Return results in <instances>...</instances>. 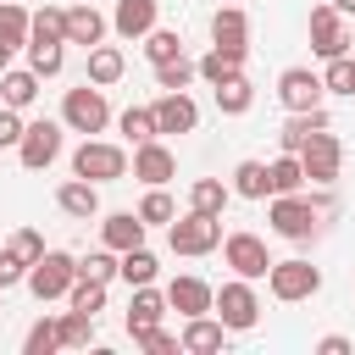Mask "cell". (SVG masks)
Here are the masks:
<instances>
[{
  "label": "cell",
  "mask_w": 355,
  "mask_h": 355,
  "mask_svg": "<svg viewBox=\"0 0 355 355\" xmlns=\"http://www.w3.org/2000/svg\"><path fill=\"white\" fill-rule=\"evenodd\" d=\"M11 250H17V255L33 266V261L44 255V233H39V227H17V233H11Z\"/></svg>",
  "instance_id": "46"
},
{
  "label": "cell",
  "mask_w": 355,
  "mask_h": 355,
  "mask_svg": "<svg viewBox=\"0 0 355 355\" xmlns=\"http://www.w3.org/2000/svg\"><path fill=\"white\" fill-rule=\"evenodd\" d=\"M211 316H216L227 333H250V327L261 322V294H255V283H250V277L222 283L216 300H211Z\"/></svg>",
  "instance_id": "3"
},
{
  "label": "cell",
  "mask_w": 355,
  "mask_h": 355,
  "mask_svg": "<svg viewBox=\"0 0 355 355\" xmlns=\"http://www.w3.org/2000/svg\"><path fill=\"white\" fill-rule=\"evenodd\" d=\"M322 72H311V67H288V72H277V100H283V111H311V105H322Z\"/></svg>",
  "instance_id": "12"
},
{
  "label": "cell",
  "mask_w": 355,
  "mask_h": 355,
  "mask_svg": "<svg viewBox=\"0 0 355 355\" xmlns=\"http://www.w3.org/2000/svg\"><path fill=\"white\" fill-rule=\"evenodd\" d=\"M211 94H216V111H222V116H244V111L255 105V83H250L244 72H227L222 83H211Z\"/></svg>",
  "instance_id": "25"
},
{
  "label": "cell",
  "mask_w": 355,
  "mask_h": 355,
  "mask_svg": "<svg viewBox=\"0 0 355 355\" xmlns=\"http://www.w3.org/2000/svg\"><path fill=\"white\" fill-rule=\"evenodd\" d=\"M155 272H161V261H155L144 244H133V250H122V255H116V277H122L128 288H139V283H155Z\"/></svg>",
  "instance_id": "28"
},
{
  "label": "cell",
  "mask_w": 355,
  "mask_h": 355,
  "mask_svg": "<svg viewBox=\"0 0 355 355\" xmlns=\"http://www.w3.org/2000/svg\"><path fill=\"white\" fill-rule=\"evenodd\" d=\"M349 61H355V55H349ZM349 100H355V94H349Z\"/></svg>",
  "instance_id": "51"
},
{
  "label": "cell",
  "mask_w": 355,
  "mask_h": 355,
  "mask_svg": "<svg viewBox=\"0 0 355 355\" xmlns=\"http://www.w3.org/2000/svg\"><path fill=\"white\" fill-rule=\"evenodd\" d=\"M166 244H172V255H211V250H222V216L183 211L166 222Z\"/></svg>",
  "instance_id": "2"
},
{
  "label": "cell",
  "mask_w": 355,
  "mask_h": 355,
  "mask_svg": "<svg viewBox=\"0 0 355 355\" xmlns=\"http://www.w3.org/2000/svg\"><path fill=\"white\" fill-rule=\"evenodd\" d=\"M161 316H166V294H161L155 283H139V288H133V300H128V338H139V333L161 327Z\"/></svg>",
  "instance_id": "17"
},
{
  "label": "cell",
  "mask_w": 355,
  "mask_h": 355,
  "mask_svg": "<svg viewBox=\"0 0 355 355\" xmlns=\"http://www.w3.org/2000/svg\"><path fill=\"white\" fill-rule=\"evenodd\" d=\"M105 28H111V22H105V17H100L89 0H83V6H67V44H83V50H94V44L105 39Z\"/></svg>",
  "instance_id": "24"
},
{
  "label": "cell",
  "mask_w": 355,
  "mask_h": 355,
  "mask_svg": "<svg viewBox=\"0 0 355 355\" xmlns=\"http://www.w3.org/2000/svg\"><path fill=\"white\" fill-rule=\"evenodd\" d=\"M55 333H61V349H83V344H89V333H94V316L67 305V311L55 316Z\"/></svg>",
  "instance_id": "32"
},
{
  "label": "cell",
  "mask_w": 355,
  "mask_h": 355,
  "mask_svg": "<svg viewBox=\"0 0 355 355\" xmlns=\"http://www.w3.org/2000/svg\"><path fill=\"white\" fill-rule=\"evenodd\" d=\"M78 277H94V283H105V288H111V277H116V250H105V244H100V250H89V255L78 261Z\"/></svg>",
  "instance_id": "42"
},
{
  "label": "cell",
  "mask_w": 355,
  "mask_h": 355,
  "mask_svg": "<svg viewBox=\"0 0 355 355\" xmlns=\"http://www.w3.org/2000/svg\"><path fill=\"white\" fill-rule=\"evenodd\" d=\"M322 128H333L322 105H311V111H288V122H283V133H277V150L300 155V150H305V139H311V133H322Z\"/></svg>",
  "instance_id": "21"
},
{
  "label": "cell",
  "mask_w": 355,
  "mask_h": 355,
  "mask_svg": "<svg viewBox=\"0 0 355 355\" xmlns=\"http://www.w3.org/2000/svg\"><path fill=\"white\" fill-rule=\"evenodd\" d=\"M133 344H139L144 355H178V349H183V344H178V333H166V327H150V333H139Z\"/></svg>",
  "instance_id": "44"
},
{
  "label": "cell",
  "mask_w": 355,
  "mask_h": 355,
  "mask_svg": "<svg viewBox=\"0 0 355 355\" xmlns=\"http://www.w3.org/2000/svg\"><path fill=\"white\" fill-rule=\"evenodd\" d=\"M0 44H11V50L28 44V11H22V0H0Z\"/></svg>",
  "instance_id": "35"
},
{
  "label": "cell",
  "mask_w": 355,
  "mask_h": 355,
  "mask_svg": "<svg viewBox=\"0 0 355 355\" xmlns=\"http://www.w3.org/2000/svg\"><path fill=\"white\" fill-rule=\"evenodd\" d=\"M211 44L250 61V17H244V6H222V11L211 17Z\"/></svg>",
  "instance_id": "16"
},
{
  "label": "cell",
  "mask_w": 355,
  "mask_h": 355,
  "mask_svg": "<svg viewBox=\"0 0 355 355\" xmlns=\"http://www.w3.org/2000/svg\"><path fill=\"white\" fill-rule=\"evenodd\" d=\"M300 166H305V183L311 189H333L338 183V166H344V144H338V133H311L305 139V150H300Z\"/></svg>",
  "instance_id": "8"
},
{
  "label": "cell",
  "mask_w": 355,
  "mask_h": 355,
  "mask_svg": "<svg viewBox=\"0 0 355 355\" xmlns=\"http://www.w3.org/2000/svg\"><path fill=\"white\" fill-rule=\"evenodd\" d=\"M266 222H272V233H277V239H294V244H305V239L316 233L322 211H316V205H311V194L300 189V194H272V205H266Z\"/></svg>",
  "instance_id": "5"
},
{
  "label": "cell",
  "mask_w": 355,
  "mask_h": 355,
  "mask_svg": "<svg viewBox=\"0 0 355 355\" xmlns=\"http://www.w3.org/2000/svg\"><path fill=\"white\" fill-rule=\"evenodd\" d=\"M105 122H111V105H105V89H100V83L83 78L78 89H67V100H61V128L94 139V133H105Z\"/></svg>",
  "instance_id": "1"
},
{
  "label": "cell",
  "mask_w": 355,
  "mask_h": 355,
  "mask_svg": "<svg viewBox=\"0 0 355 355\" xmlns=\"http://www.w3.org/2000/svg\"><path fill=\"white\" fill-rule=\"evenodd\" d=\"M333 11H344V17H355V0H327Z\"/></svg>",
  "instance_id": "49"
},
{
  "label": "cell",
  "mask_w": 355,
  "mask_h": 355,
  "mask_svg": "<svg viewBox=\"0 0 355 355\" xmlns=\"http://www.w3.org/2000/svg\"><path fill=\"white\" fill-rule=\"evenodd\" d=\"M222 261L233 266V277H266V266H272V255H266V239L261 233H222Z\"/></svg>",
  "instance_id": "9"
},
{
  "label": "cell",
  "mask_w": 355,
  "mask_h": 355,
  "mask_svg": "<svg viewBox=\"0 0 355 355\" xmlns=\"http://www.w3.org/2000/svg\"><path fill=\"white\" fill-rule=\"evenodd\" d=\"M55 205H61V216L89 222V216H100V183H89V178H67V183L55 189Z\"/></svg>",
  "instance_id": "19"
},
{
  "label": "cell",
  "mask_w": 355,
  "mask_h": 355,
  "mask_svg": "<svg viewBox=\"0 0 355 355\" xmlns=\"http://www.w3.org/2000/svg\"><path fill=\"white\" fill-rule=\"evenodd\" d=\"M200 72H194V61L189 55H172V61H161L155 67V89H189Z\"/></svg>",
  "instance_id": "40"
},
{
  "label": "cell",
  "mask_w": 355,
  "mask_h": 355,
  "mask_svg": "<svg viewBox=\"0 0 355 355\" xmlns=\"http://www.w3.org/2000/svg\"><path fill=\"white\" fill-rule=\"evenodd\" d=\"M39 72L33 67H6L0 72V105H11V111H28L33 100H39Z\"/></svg>",
  "instance_id": "23"
},
{
  "label": "cell",
  "mask_w": 355,
  "mask_h": 355,
  "mask_svg": "<svg viewBox=\"0 0 355 355\" xmlns=\"http://www.w3.org/2000/svg\"><path fill=\"white\" fill-rule=\"evenodd\" d=\"M61 349V333H55V316H39L28 333H22V355H55Z\"/></svg>",
  "instance_id": "38"
},
{
  "label": "cell",
  "mask_w": 355,
  "mask_h": 355,
  "mask_svg": "<svg viewBox=\"0 0 355 355\" xmlns=\"http://www.w3.org/2000/svg\"><path fill=\"white\" fill-rule=\"evenodd\" d=\"M17 283H28V261L6 244V250H0V294H6V288H17Z\"/></svg>",
  "instance_id": "45"
},
{
  "label": "cell",
  "mask_w": 355,
  "mask_h": 355,
  "mask_svg": "<svg viewBox=\"0 0 355 355\" xmlns=\"http://www.w3.org/2000/svg\"><path fill=\"white\" fill-rule=\"evenodd\" d=\"M161 294H166V311H178V316H200V311H211V300H216V288H211L205 277H194V272L172 277Z\"/></svg>",
  "instance_id": "15"
},
{
  "label": "cell",
  "mask_w": 355,
  "mask_h": 355,
  "mask_svg": "<svg viewBox=\"0 0 355 355\" xmlns=\"http://www.w3.org/2000/svg\"><path fill=\"white\" fill-rule=\"evenodd\" d=\"M227 189H233L239 200H272V183H266V161H239Z\"/></svg>",
  "instance_id": "30"
},
{
  "label": "cell",
  "mask_w": 355,
  "mask_h": 355,
  "mask_svg": "<svg viewBox=\"0 0 355 355\" xmlns=\"http://www.w3.org/2000/svg\"><path fill=\"white\" fill-rule=\"evenodd\" d=\"M172 216H178V205H172L166 183H155V189H150V194L139 200V222H144V227H166Z\"/></svg>",
  "instance_id": "34"
},
{
  "label": "cell",
  "mask_w": 355,
  "mask_h": 355,
  "mask_svg": "<svg viewBox=\"0 0 355 355\" xmlns=\"http://www.w3.org/2000/svg\"><path fill=\"white\" fill-rule=\"evenodd\" d=\"M122 72H128V55H122L116 44H105V39H100V44L89 50V83H100V89H111V83H116Z\"/></svg>",
  "instance_id": "26"
},
{
  "label": "cell",
  "mask_w": 355,
  "mask_h": 355,
  "mask_svg": "<svg viewBox=\"0 0 355 355\" xmlns=\"http://www.w3.org/2000/svg\"><path fill=\"white\" fill-rule=\"evenodd\" d=\"M11 55H17V50H11V44H0V72L11 67Z\"/></svg>",
  "instance_id": "50"
},
{
  "label": "cell",
  "mask_w": 355,
  "mask_h": 355,
  "mask_svg": "<svg viewBox=\"0 0 355 355\" xmlns=\"http://www.w3.org/2000/svg\"><path fill=\"white\" fill-rule=\"evenodd\" d=\"M116 128H122V139H128V144H144V139H161V133H155V111H150V105H128Z\"/></svg>",
  "instance_id": "36"
},
{
  "label": "cell",
  "mask_w": 355,
  "mask_h": 355,
  "mask_svg": "<svg viewBox=\"0 0 355 355\" xmlns=\"http://www.w3.org/2000/svg\"><path fill=\"white\" fill-rule=\"evenodd\" d=\"M349 44H355V33L344 28V11L311 6V50H316L322 61H333V55H349Z\"/></svg>",
  "instance_id": "10"
},
{
  "label": "cell",
  "mask_w": 355,
  "mask_h": 355,
  "mask_svg": "<svg viewBox=\"0 0 355 355\" xmlns=\"http://www.w3.org/2000/svg\"><path fill=\"white\" fill-rule=\"evenodd\" d=\"M266 183H272V194H300L305 189V166H300V155H277V161H266Z\"/></svg>",
  "instance_id": "31"
},
{
  "label": "cell",
  "mask_w": 355,
  "mask_h": 355,
  "mask_svg": "<svg viewBox=\"0 0 355 355\" xmlns=\"http://www.w3.org/2000/svg\"><path fill=\"white\" fill-rule=\"evenodd\" d=\"M61 155V122H28L22 128V139H17V161L28 166V172H44L50 161Z\"/></svg>",
  "instance_id": "11"
},
{
  "label": "cell",
  "mask_w": 355,
  "mask_h": 355,
  "mask_svg": "<svg viewBox=\"0 0 355 355\" xmlns=\"http://www.w3.org/2000/svg\"><path fill=\"white\" fill-rule=\"evenodd\" d=\"M155 17H161V0H116L111 28H116L122 39H144V33L155 28Z\"/></svg>",
  "instance_id": "20"
},
{
  "label": "cell",
  "mask_w": 355,
  "mask_h": 355,
  "mask_svg": "<svg viewBox=\"0 0 355 355\" xmlns=\"http://www.w3.org/2000/svg\"><path fill=\"white\" fill-rule=\"evenodd\" d=\"M22 50H28V67H33L39 78H55V72H61V61H67V55H61V44H22Z\"/></svg>",
  "instance_id": "43"
},
{
  "label": "cell",
  "mask_w": 355,
  "mask_h": 355,
  "mask_svg": "<svg viewBox=\"0 0 355 355\" xmlns=\"http://www.w3.org/2000/svg\"><path fill=\"white\" fill-rule=\"evenodd\" d=\"M133 178L139 183H172L178 178V155L161 144V139H144V144H133Z\"/></svg>",
  "instance_id": "14"
},
{
  "label": "cell",
  "mask_w": 355,
  "mask_h": 355,
  "mask_svg": "<svg viewBox=\"0 0 355 355\" xmlns=\"http://www.w3.org/2000/svg\"><path fill=\"white\" fill-rule=\"evenodd\" d=\"M150 111H155V133H194L200 128V105L189 100V89H161V100Z\"/></svg>",
  "instance_id": "13"
},
{
  "label": "cell",
  "mask_w": 355,
  "mask_h": 355,
  "mask_svg": "<svg viewBox=\"0 0 355 355\" xmlns=\"http://www.w3.org/2000/svg\"><path fill=\"white\" fill-rule=\"evenodd\" d=\"M178 344H183L189 355H216V349L227 344V327H222L211 311H200V316H183V333H178Z\"/></svg>",
  "instance_id": "18"
},
{
  "label": "cell",
  "mask_w": 355,
  "mask_h": 355,
  "mask_svg": "<svg viewBox=\"0 0 355 355\" xmlns=\"http://www.w3.org/2000/svg\"><path fill=\"white\" fill-rule=\"evenodd\" d=\"M67 305H72V311H89V316H100V311H105V283H94V277H72V288H67Z\"/></svg>",
  "instance_id": "37"
},
{
  "label": "cell",
  "mask_w": 355,
  "mask_h": 355,
  "mask_svg": "<svg viewBox=\"0 0 355 355\" xmlns=\"http://www.w3.org/2000/svg\"><path fill=\"white\" fill-rule=\"evenodd\" d=\"M144 233H150V227L139 222V211H111V216L100 222V244H105V250H116V255H122V250H133V244H144Z\"/></svg>",
  "instance_id": "22"
},
{
  "label": "cell",
  "mask_w": 355,
  "mask_h": 355,
  "mask_svg": "<svg viewBox=\"0 0 355 355\" xmlns=\"http://www.w3.org/2000/svg\"><path fill=\"white\" fill-rule=\"evenodd\" d=\"M194 72H200L205 83H222L227 72H244V55H233V50H216V44H211V50L194 61Z\"/></svg>",
  "instance_id": "33"
},
{
  "label": "cell",
  "mask_w": 355,
  "mask_h": 355,
  "mask_svg": "<svg viewBox=\"0 0 355 355\" xmlns=\"http://www.w3.org/2000/svg\"><path fill=\"white\" fill-rule=\"evenodd\" d=\"M316 349H322V355H349V338H344V333H327Z\"/></svg>",
  "instance_id": "48"
},
{
  "label": "cell",
  "mask_w": 355,
  "mask_h": 355,
  "mask_svg": "<svg viewBox=\"0 0 355 355\" xmlns=\"http://www.w3.org/2000/svg\"><path fill=\"white\" fill-rule=\"evenodd\" d=\"M28 44H67V11L61 6H44L28 17Z\"/></svg>",
  "instance_id": "29"
},
{
  "label": "cell",
  "mask_w": 355,
  "mask_h": 355,
  "mask_svg": "<svg viewBox=\"0 0 355 355\" xmlns=\"http://www.w3.org/2000/svg\"><path fill=\"white\" fill-rule=\"evenodd\" d=\"M72 277H78V255H67V250H44V255L28 266V288H33L39 305H44V300H67Z\"/></svg>",
  "instance_id": "7"
},
{
  "label": "cell",
  "mask_w": 355,
  "mask_h": 355,
  "mask_svg": "<svg viewBox=\"0 0 355 355\" xmlns=\"http://www.w3.org/2000/svg\"><path fill=\"white\" fill-rule=\"evenodd\" d=\"M266 288H272V300H283V305H300V300H311V294H322V266H311V261H272L266 266Z\"/></svg>",
  "instance_id": "6"
},
{
  "label": "cell",
  "mask_w": 355,
  "mask_h": 355,
  "mask_svg": "<svg viewBox=\"0 0 355 355\" xmlns=\"http://www.w3.org/2000/svg\"><path fill=\"white\" fill-rule=\"evenodd\" d=\"M144 55H150V67H161V61L183 55V39H178V28H150V33H144Z\"/></svg>",
  "instance_id": "39"
},
{
  "label": "cell",
  "mask_w": 355,
  "mask_h": 355,
  "mask_svg": "<svg viewBox=\"0 0 355 355\" xmlns=\"http://www.w3.org/2000/svg\"><path fill=\"white\" fill-rule=\"evenodd\" d=\"M22 111H11V105H0V150H17V139H22Z\"/></svg>",
  "instance_id": "47"
},
{
  "label": "cell",
  "mask_w": 355,
  "mask_h": 355,
  "mask_svg": "<svg viewBox=\"0 0 355 355\" xmlns=\"http://www.w3.org/2000/svg\"><path fill=\"white\" fill-rule=\"evenodd\" d=\"M72 178H89V183H116L128 178V150L111 144V139H83L72 150Z\"/></svg>",
  "instance_id": "4"
},
{
  "label": "cell",
  "mask_w": 355,
  "mask_h": 355,
  "mask_svg": "<svg viewBox=\"0 0 355 355\" xmlns=\"http://www.w3.org/2000/svg\"><path fill=\"white\" fill-rule=\"evenodd\" d=\"M322 89H327V94H355V61H349V55H333V61L322 67Z\"/></svg>",
  "instance_id": "41"
},
{
  "label": "cell",
  "mask_w": 355,
  "mask_h": 355,
  "mask_svg": "<svg viewBox=\"0 0 355 355\" xmlns=\"http://www.w3.org/2000/svg\"><path fill=\"white\" fill-rule=\"evenodd\" d=\"M227 200H233V189H227L222 178H194V183H189V211L222 216V211H227Z\"/></svg>",
  "instance_id": "27"
}]
</instances>
